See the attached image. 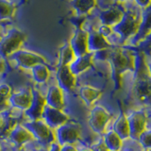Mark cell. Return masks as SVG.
<instances>
[{
  "mask_svg": "<svg viewBox=\"0 0 151 151\" xmlns=\"http://www.w3.org/2000/svg\"><path fill=\"white\" fill-rule=\"evenodd\" d=\"M136 52L127 47H111L108 60L111 63L112 77L116 83L121 82L122 76L127 71H133Z\"/></svg>",
  "mask_w": 151,
  "mask_h": 151,
  "instance_id": "cell-1",
  "label": "cell"
},
{
  "mask_svg": "<svg viewBox=\"0 0 151 151\" xmlns=\"http://www.w3.org/2000/svg\"><path fill=\"white\" fill-rule=\"evenodd\" d=\"M142 19L138 13L133 12H127L124 13L120 22L112 27L113 32L119 35L122 40H127L138 33L141 27Z\"/></svg>",
  "mask_w": 151,
  "mask_h": 151,
  "instance_id": "cell-2",
  "label": "cell"
},
{
  "mask_svg": "<svg viewBox=\"0 0 151 151\" xmlns=\"http://www.w3.org/2000/svg\"><path fill=\"white\" fill-rule=\"evenodd\" d=\"M26 40L27 36L23 31L12 28L0 40V57L3 59L9 58L13 53L21 49Z\"/></svg>",
  "mask_w": 151,
  "mask_h": 151,
  "instance_id": "cell-3",
  "label": "cell"
},
{
  "mask_svg": "<svg viewBox=\"0 0 151 151\" xmlns=\"http://www.w3.org/2000/svg\"><path fill=\"white\" fill-rule=\"evenodd\" d=\"M111 118V112L102 105H96L90 111L88 123L92 130L96 133L102 135L106 131V127Z\"/></svg>",
  "mask_w": 151,
  "mask_h": 151,
  "instance_id": "cell-4",
  "label": "cell"
},
{
  "mask_svg": "<svg viewBox=\"0 0 151 151\" xmlns=\"http://www.w3.org/2000/svg\"><path fill=\"white\" fill-rule=\"evenodd\" d=\"M23 125L30 131L34 140L39 142V143L42 145H50L51 143L55 142L52 129H50L42 119L28 120L27 122H24Z\"/></svg>",
  "mask_w": 151,
  "mask_h": 151,
  "instance_id": "cell-5",
  "label": "cell"
},
{
  "mask_svg": "<svg viewBox=\"0 0 151 151\" xmlns=\"http://www.w3.org/2000/svg\"><path fill=\"white\" fill-rule=\"evenodd\" d=\"M56 142L61 145H76L81 137V129L78 123L67 122L55 129Z\"/></svg>",
  "mask_w": 151,
  "mask_h": 151,
  "instance_id": "cell-6",
  "label": "cell"
},
{
  "mask_svg": "<svg viewBox=\"0 0 151 151\" xmlns=\"http://www.w3.org/2000/svg\"><path fill=\"white\" fill-rule=\"evenodd\" d=\"M9 59L13 60L18 67L25 70H30L36 64L46 63V60L42 55L22 48L13 53Z\"/></svg>",
  "mask_w": 151,
  "mask_h": 151,
  "instance_id": "cell-7",
  "label": "cell"
},
{
  "mask_svg": "<svg viewBox=\"0 0 151 151\" xmlns=\"http://www.w3.org/2000/svg\"><path fill=\"white\" fill-rule=\"evenodd\" d=\"M127 119L129 127V138L137 140L142 132L147 129V114L144 109H140L127 113Z\"/></svg>",
  "mask_w": 151,
  "mask_h": 151,
  "instance_id": "cell-8",
  "label": "cell"
},
{
  "mask_svg": "<svg viewBox=\"0 0 151 151\" xmlns=\"http://www.w3.org/2000/svg\"><path fill=\"white\" fill-rule=\"evenodd\" d=\"M33 99V90L31 88H24L15 92H12L9 97V107L25 112L30 107Z\"/></svg>",
  "mask_w": 151,
  "mask_h": 151,
  "instance_id": "cell-9",
  "label": "cell"
},
{
  "mask_svg": "<svg viewBox=\"0 0 151 151\" xmlns=\"http://www.w3.org/2000/svg\"><path fill=\"white\" fill-rule=\"evenodd\" d=\"M57 85L65 93H73L77 88V76H75L69 66H59L56 72Z\"/></svg>",
  "mask_w": 151,
  "mask_h": 151,
  "instance_id": "cell-10",
  "label": "cell"
},
{
  "mask_svg": "<svg viewBox=\"0 0 151 151\" xmlns=\"http://www.w3.org/2000/svg\"><path fill=\"white\" fill-rule=\"evenodd\" d=\"M9 142L14 146L21 147L30 142L35 141L30 131L21 123H17L9 131Z\"/></svg>",
  "mask_w": 151,
  "mask_h": 151,
  "instance_id": "cell-11",
  "label": "cell"
},
{
  "mask_svg": "<svg viewBox=\"0 0 151 151\" xmlns=\"http://www.w3.org/2000/svg\"><path fill=\"white\" fill-rule=\"evenodd\" d=\"M42 119L46 123L50 129H56L67 123L69 121V116L63 110H58L45 105L42 111Z\"/></svg>",
  "mask_w": 151,
  "mask_h": 151,
  "instance_id": "cell-12",
  "label": "cell"
},
{
  "mask_svg": "<svg viewBox=\"0 0 151 151\" xmlns=\"http://www.w3.org/2000/svg\"><path fill=\"white\" fill-rule=\"evenodd\" d=\"M69 44L74 51L76 58L88 54V30L78 27L71 38Z\"/></svg>",
  "mask_w": 151,
  "mask_h": 151,
  "instance_id": "cell-13",
  "label": "cell"
},
{
  "mask_svg": "<svg viewBox=\"0 0 151 151\" xmlns=\"http://www.w3.org/2000/svg\"><path fill=\"white\" fill-rule=\"evenodd\" d=\"M46 105L45 96L42 94L38 90H33V99L30 107L24 112L28 120H38L42 119V111Z\"/></svg>",
  "mask_w": 151,
  "mask_h": 151,
  "instance_id": "cell-14",
  "label": "cell"
},
{
  "mask_svg": "<svg viewBox=\"0 0 151 151\" xmlns=\"http://www.w3.org/2000/svg\"><path fill=\"white\" fill-rule=\"evenodd\" d=\"M125 12L119 5H113L99 12L98 18L101 24L108 27H114L120 22Z\"/></svg>",
  "mask_w": 151,
  "mask_h": 151,
  "instance_id": "cell-15",
  "label": "cell"
},
{
  "mask_svg": "<svg viewBox=\"0 0 151 151\" xmlns=\"http://www.w3.org/2000/svg\"><path fill=\"white\" fill-rule=\"evenodd\" d=\"M112 46L111 44L105 37H103L97 30H88V51L89 53H96V52L109 49Z\"/></svg>",
  "mask_w": 151,
  "mask_h": 151,
  "instance_id": "cell-16",
  "label": "cell"
},
{
  "mask_svg": "<svg viewBox=\"0 0 151 151\" xmlns=\"http://www.w3.org/2000/svg\"><path fill=\"white\" fill-rule=\"evenodd\" d=\"M45 103L51 108L63 110L65 107V100L63 96V91L58 85H51L48 88L45 94Z\"/></svg>",
  "mask_w": 151,
  "mask_h": 151,
  "instance_id": "cell-17",
  "label": "cell"
},
{
  "mask_svg": "<svg viewBox=\"0 0 151 151\" xmlns=\"http://www.w3.org/2000/svg\"><path fill=\"white\" fill-rule=\"evenodd\" d=\"M93 65V54L88 53L86 55L77 57L75 60L69 65V68L75 76H79L82 73L91 69Z\"/></svg>",
  "mask_w": 151,
  "mask_h": 151,
  "instance_id": "cell-18",
  "label": "cell"
},
{
  "mask_svg": "<svg viewBox=\"0 0 151 151\" xmlns=\"http://www.w3.org/2000/svg\"><path fill=\"white\" fill-rule=\"evenodd\" d=\"M78 93L80 98L87 106H93L102 96V91L94 86L89 84H84L79 86Z\"/></svg>",
  "mask_w": 151,
  "mask_h": 151,
  "instance_id": "cell-19",
  "label": "cell"
},
{
  "mask_svg": "<svg viewBox=\"0 0 151 151\" xmlns=\"http://www.w3.org/2000/svg\"><path fill=\"white\" fill-rule=\"evenodd\" d=\"M112 130L120 137L122 140L129 138V127L127 119V114L121 111L112 124Z\"/></svg>",
  "mask_w": 151,
  "mask_h": 151,
  "instance_id": "cell-20",
  "label": "cell"
},
{
  "mask_svg": "<svg viewBox=\"0 0 151 151\" xmlns=\"http://www.w3.org/2000/svg\"><path fill=\"white\" fill-rule=\"evenodd\" d=\"M102 135V140L109 151H121L123 140L112 129L106 130Z\"/></svg>",
  "mask_w": 151,
  "mask_h": 151,
  "instance_id": "cell-21",
  "label": "cell"
},
{
  "mask_svg": "<svg viewBox=\"0 0 151 151\" xmlns=\"http://www.w3.org/2000/svg\"><path fill=\"white\" fill-rule=\"evenodd\" d=\"M31 76L33 80L37 84H45L49 80L50 78V70L46 63H39L30 69Z\"/></svg>",
  "mask_w": 151,
  "mask_h": 151,
  "instance_id": "cell-22",
  "label": "cell"
},
{
  "mask_svg": "<svg viewBox=\"0 0 151 151\" xmlns=\"http://www.w3.org/2000/svg\"><path fill=\"white\" fill-rule=\"evenodd\" d=\"M97 0H72V7L78 16H84L96 7Z\"/></svg>",
  "mask_w": 151,
  "mask_h": 151,
  "instance_id": "cell-23",
  "label": "cell"
},
{
  "mask_svg": "<svg viewBox=\"0 0 151 151\" xmlns=\"http://www.w3.org/2000/svg\"><path fill=\"white\" fill-rule=\"evenodd\" d=\"M76 59L74 51L69 42H66L60 49L59 53V66H69Z\"/></svg>",
  "mask_w": 151,
  "mask_h": 151,
  "instance_id": "cell-24",
  "label": "cell"
},
{
  "mask_svg": "<svg viewBox=\"0 0 151 151\" xmlns=\"http://www.w3.org/2000/svg\"><path fill=\"white\" fill-rule=\"evenodd\" d=\"M16 5L11 0H0V21L9 20L14 15Z\"/></svg>",
  "mask_w": 151,
  "mask_h": 151,
  "instance_id": "cell-25",
  "label": "cell"
},
{
  "mask_svg": "<svg viewBox=\"0 0 151 151\" xmlns=\"http://www.w3.org/2000/svg\"><path fill=\"white\" fill-rule=\"evenodd\" d=\"M134 93L135 96L141 100H148L150 93L149 80H141L134 81Z\"/></svg>",
  "mask_w": 151,
  "mask_h": 151,
  "instance_id": "cell-26",
  "label": "cell"
},
{
  "mask_svg": "<svg viewBox=\"0 0 151 151\" xmlns=\"http://www.w3.org/2000/svg\"><path fill=\"white\" fill-rule=\"evenodd\" d=\"M12 88L9 84H0V112L9 110V97L12 93Z\"/></svg>",
  "mask_w": 151,
  "mask_h": 151,
  "instance_id": "cell-27",
  "label": "cell"
},
{
  "mask_svg": "<svg viewBox=\"0 0 151 151\" xmlns=\"http://www.w3.org/2000/svg\"><path fill=\"white\" fill-rule=\"evenodd\" d=\"M150 129H145L142 133L139 135L137 141L139 142V144L142 145V147L144 148V150L150 149Z\"/></svg>",
  "mask_w": 151,
  "mask_h": 151,
  "instance_id": "cell-28",
  "label": "cell"
},
{
  "mask_svg": "<svg viewBox=\"0 0 151 151\" xmlns=\"http://www.w3.org/2000/svg\"><path fill=\"white\" fill-rule=\"evenodd\" d=\"M9 121V118L8 116L7 111L0 112V133H2L4 131H7Z\"/></svg>",
  "mask_w": 151,
  "mask_h": 151,
  "instance_id": "cell-29",
  "label": "cell"
},
{
  "mask_svg": "<svg viewBox=\"0 0 151 151\" xmlns=\"http://www.w3.org/2000/svg\"><path fill=\"white\" fill-rule=\"evenodd\" d=\"M97 31L100 33L103 37H105L107 40H108V38H110L113 34L112 27H108V26H104V25H101L100 27H99Z\"/></svg>",
  "mask_w": 151,
  "mask_h": 151,
  "instance_id": "cell-30",
  "label": "cell"
},
{
  "mask_svg": "<svg viewBox=\"0 0 151 151\" xmlns=\"http://www.w3.org/2000/svg\"><path fill=\"white\" fill-rule=\"evenodd\" d=\"M90 147L92 148L93 151H109L108 148L106 147L105 144H104V142L101 139H99L98 141H96V143H93Z\"/></svg>",
  "mask_w": 151,
  "mask_h": 151,
  "instance_id": "cell-31",
  "label": "cell"
},
{
  "mask_svg": "<svg viewBox=\"0 0 151 151\" xmlns=\"http://www.w3.org/2000/svg\"><path fill=\"white\" fill-rule=\"evenodd\" d=\"M60 151H78L76 145H60Z\"/></svg>",
  "mask_w": 151,
  "mask_h": 151,
  "instance_id": "cell-32",
  "label": "cell"
},
{
  "mask_svg": "<svg viewBox=\"0 0 151 151\" xmlns=\"http://www.w3.org/2000/svg\"><path fill=\"white\" fill-rule=\"evenodd\" d=\"M136 4L138 5L140 8L143 9H148L149 8V4H150V0H134Z\"/></svg>",
  "mask_w": 151,
  "mask_h": 151,
  "instance_id": "cell-33",
  "label": "cell"
},
{
  "mask_svg": "<svg viewBox=\"0 0 151 151\" xmlns=\"http://www.w3.org/2000/svg\"><path fill=\"white\" fill-rule=\"evenodd\" d=\"M5 71H6V61H5V59L0 57V78L2 77Z\"/></svg>",
  "mask_w": 151,
  "mask_h": 151,
  "instance_id": "cell-34",
  "label": "cell"
},
{
  "mask_svg": "<svg viewBox=\"0 0 151 151\" xmlns=\"http://www.w3.org/2000/svg\"><path fill=\"white\" fill-rule=\"evenodd\" d=\"M46 151H60V145L57 143V142H53L49 145V147Z\"/></svg>",
  "mask_w": 151,
  "mask_h": 151,
  "instance_id": "cell-35",
  "label": "cell"
},
{
  "mask_svg": "<svg viewBox=\"0 0 151 151\" xmlns=\"http://www.w3.org/2000/svg\"><path fill=\"white\" fill-rule=\"evenodd\" d=\"M78 151H93L92 148L90 147V146H88V145L79 146V147H78Z\"/></svg>",
  "mask_w": 151,
  "mask_h": 151,
  "instance_id": "cell-36",
  "label": "cell"
},
{
  "mask_svg": "<svg viewBox=\"0 0 151 151\" xmlns=\"http://www.w3.org/2000/svg\"><path fill=\"white\" fill-rule=\"evenodd\" d=\"M32 151H46V150H45V149H44V148H36V149L32 150Z\"/></svg>",
  "mask_w": 151,
  "mask_h": 151,
  "instance_id": "cell-37",
  "label": "cell"
},
{
  "mask_svg": "<svg viewBox=\"0 0 151 151\" xmlns=\"http://www.w3.org/2000/svg\"><path fill=\"white\" fill-rule=\"evenodd\" d=\"M2 37H3V35H2V33H1V27H0V40L2 39Z\"/></svg>",
  "mask_w": 151,
  "mask_h": 151,
  "instance_id": "cell-38",
  "label": "cell"
},
{
  "mask_svg": "<svg viewBox=\"0 0 151 151\" xmlns=\"http://www.w3.org/2000/svg\"><path fill=\"white\" fill-rule=\"evenodd\" d=\"M19 151H28V150H27V149H21V150H19Z\"/></svg>",
  "mask_w": 151,
  "mask_h": 151,
  "instance_id": "cell-39",
  "label": "cell"
},
{
  "mask_svg": "<svg viewBox=\"0 0 151 151\" xmlns=\"http://www.w3.org/2000/svg\"><path fill=\"white\" fill-rule=\"evenodd\" d=\"M116 1H126V0H116Z\"/></svg>",
  "mask_w": 151,
  "mask_h": 151,
  "instance_id": "cell-40",
  "label": "cell"
},
{
  "mask_svg": "<svg viewBox=\"0 0 151 151\" xmlns=\"http://www.w3.org/2000/svg\"><path fill=\"white\" fill-rule=\"evenodd\" d=\"M144 151H150V149H147V150H144Z\"/></svg>",
  "mask_w": 151,
  "mask_h": 151,
  "instance_id": "cell-41",
  "label": "cell"
},
{
  "mask_svg": "<svg viewBox=\"0 0 151 151\" xmlns=\"http://www.w3.org/2000/svg\"><path fill=\"white\" fill-rule=\"evenodd\" d=\"M0 151H1V145H0Z\"/></svg>",
  "mask_w": 151,
  "mask_h": 151,
  "instance_id": "cell-42",
  "label": "cell"
}]
</instances>
